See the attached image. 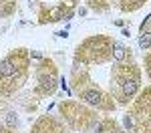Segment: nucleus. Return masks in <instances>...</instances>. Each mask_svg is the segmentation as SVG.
Returning <instances> with one entry per match:
<instances>
[{
  "label": "nucleus",
  "instance_id": "nucleus-1",
  "mask_svg": "<svg viewBox=\"0 0 151 133\" xmlns=\"http://www.w3.org/2000/svg\"><path fill=\"white\" fill-rule=\"evenodd\" d=\"M30 55L26 48H14L0 60V95L12 97L28 79Z\"/></svg>",
  "mask_w": 151,
  "mask_h": 133
},
{
  "label": "nucleus",
  "instance_id": "nucleus-2",
  "mask_svg": "<svg viewBox=\"0 0 151 133\" xmlns=\"http://www.w3.org/2000/svg\"><path fill=\"white\" fill-rule=\"evenodd\" d=\"M141 87V71L131 60L117 63L111 71V97L117 103H129Z\"/></svg>",
  "mask_w": 151,
  "mask_h": 133
},
{
  "label": "nucleus",
  "instance_id": "nucleus-3",
  "mask_svg": "<svg viewBox=\"0 0 151 133\" xmlns=\"http://www.w3.org/2000/svg\"><path fill=\"white\" fill-rule=\"evenodd\" d=\"M113 47H115V40L111 36H105V35L89 36L77 47L75 60L81 63V65H101V63L111 59Z\"/></svg>",
  "mask_w": 151,
  "mask_h": 133
},
{
  "label": "nucleus",
  "instance_id": "nucleus-4",
  "mask_svg": "<svg viewBox=\"0 0 151 133\" xmlns=\"http://www.w3.org/2000/svg\"><path fill=\"white\" fill-rule=\"evenodd\" d=\"M73 91L79 95L81 101H85V103L91 105V107H97V109H101V111H113V109H115L113 97L107 95L103 89H99V87L91 81V77H89L87 73H83V71H81V77H79L77 71L73 73Z\"/></svg>",
  "mask_w": 151,
  "mask_h": 133
},
{
  "label": "nucleus",
  "instance_id": "nucleus-5",
  "mask_svg": "<svg viewBox=\"0 0 151 133\" xmlns=\"http://www.w3.org/2000/svg\"><path fill=\"white\" fill-rule=\"evenodd\" d=\"M58 111H60L63 119L67 121L73 129H77V131H89L99 121L93 111L87 109L85 105H81L79 101H63L58 105Z\"/></svg>",
  "mask_w": 151,
  "mask_h": 133
},
{
  "label": "nucleus",
  "instance_id": "nucleus-6",
  "mask_svg": "<svg viewBox=\"0 0 151 133\" xmlns=\"http://www.w3.org/2000/svg\"><path fill=\"white\" fill-rule=\"evenodd\" d=\"M129 115L133 119L135 133H151V87L139 93Z\"/></svg>",
  "mask_w": 151,
  "mask_h": 133
},
{
  "label": "nucleus",
  "instance_id": "nucleus-7",
  "mask_svg": "<svg viewBox=\"0 0 151 133\" xmlns=\"http://www.w3.org/2000/svg\"><path fill=\"white\" fill-rule=\"evenodd\" d=\"M57 67L52 59H42L40 65L36 67V87H35V95L36 97H48L55 93L57 89Z\"/></svg>",
  "mask_w": 151,
  "mask_h": 133
},
{
  "label": "nucleus",
  "instance_id": "nucleus-8",
  "mask_svg": "<svg viewBox=\"0 0 151 133\" xmlns=\"http://www.w3.org/2000/svg\"><path fill=\"white\" fill-rule=\"evenodd\" d=\"M30 133H67V129H65V125L58 119L50 117V115H45V117H40L32 125Z\"/></svg>",
  "mask_w": 151,
  "mask_h": 133
},
{
  "label": "nucleus",
  "instance_id": "nucleus-9",
  "mask_svg": "<svg viewBox=\"0 0 151 133\" xmlns=\"http://www.w3.org/2000/svg\"><path fill=\"white\" fill-rule=\"evenodd\" d=\"M95 131L97 133H121V129L113 119H103V121H97Z\"/></svg>",
  "mask_w": 151,
  "mask_h": 133
},
{
  "label": "nucleus",
  "instance_id": "nucleus-10",
  "mask_svg": "<svg viewBox=\"0 0 151 133\" xmlns=\"http://www.w3.org/2000/svg\"><path fill=\"white\" fill-rule=\"evenodd\" d=\"M115 50H113V59L117 60V63H125V60H131V50H129L127 47H123V45H117L115 42Z\"/></svg>",
  "mask_w": 151,
  "mask_h": 133
},
{
  "label": "nucleus",
  "instance_id": "nucleus-11",
  "mask_svg": "<svg viewBox=\"0 0 151 133\" xmlns=\"http://www.w3.org/2000/svg\"><path fill=\"white\" fill-rule=\"evenodd\" d=\"M143 2L145 0H119V6H121L123 12H133V10H137L139 6H143Z\"/></svg>",
  "mask_w": 151,
  "mask_h": 133
},
{
  "label": "nucleus",
  "instance_id": "nucleus-12",
  "mask_svg": "<svg viewBox=\"0 0 151 133\" xmlns=\"http://www.w3.org/2000/svg\"><path fill=\"white\" fill-rule=\"evenodd\" d=\"M143 57H145V69H147V75H149L151 79V48L147 52H143Z\"/></svg>",
  "mask_w": 151,
  "mask_h": 133
},
{
  "label": "nucleus",
  "instance_id": "nucleus-13",
  "mask_svg": "<svg viewBox=\"0 0 151 133\" xmlns=\"http://www.w3.org/2000/svg\"><path fill=\"white\" fill-rule=\"evenodd\" d=\"M6 123L12 125V127H18V117H16V113H8V115H6Z\"/></svg>",
  "mask_w": 151,
  "mask_h": 133
},
{
  "label": "nucleus",
  "instance_id": "nucleus-14",
  "mask_svg": "<svg viewBox=\"0 0 151 133\" xmlns=\"http://www.w3.org/2000/svg\"><path fill=\"white\" fill-rule=\"evenodd\" d=\"M0 133H18V131H14V129H8V127H0Z\"/></svg>",
  "mask_w": 151,
  "mask_h": 133
}]
</instances>
